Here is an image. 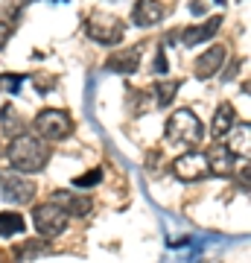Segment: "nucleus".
<instances>
[{"instance_id": "f257e3e1", "label": "nucleus", "mask_w": 251, "mask_h": 263, "mask_svg": "<svg viewBox=\"0 0 251 263\" xmlns=\"http://www.w3.org/2000/svg\"><path fill=\"white\" fill-rule=\"evenodd\" d=\"M6 155H9V164L18 173H41L47 167V161H50V146L38 135L24 132V135H15L12 138Z\"/></svg>"}, {"instance_id": "f03ea898", "label": "nucleus", "mask_w": 251, "mask_h": 263, "mask_svg": "<svg viewBox=\"0 0 251 263\" xmlns=\"http://www.w3.org/2000/svg\"><path fill=\"white\" fill-rule=\"evenodd\" d=\"M205 138V126L190 108H176L167 120V141L181 146H199Z\"/></svg>"}, {"instance_id": "7ed1b4c3", "label": "nucleus", "mask_w": 251, "mask_h": 263, "mask_svg": "<svg viewBox=\"0 0 251 263\" xmlns=\"http://www.w3.org/2000/svg\"><path fill=\"white\" fill-rule=\"evenodd\" d=\"M35 135L41 141L47 143H59L65 141L67 135L73 132V120H70V114L62 111V108H44V111H38L35 117Z\"/></svg>"}, {"instance_id": "20e7f679", "label": "nucleus", "mask_w": 251, "mask_h": 263, "mask_svg": "<svg viewBox=\"0 0 251 263\" xmlns=\"http://www.w3.org/2000/svg\"><path fill=\"white\" fill-rule=\"evenodd\" d=\"M88 29V35L96 41V44H120L123 35H126V27H123V21L117 15H108V12H96L88 18L85 24Z\"/></svg>"}, {"instance_id": "39448f33", "label": "nucleus", "mask_w": 251, "mask_h": 263, "mask_svg": "<svg viewBox=\"0 0 251 263\" xmlns=\"http://www.w3.org/2000/svg\"><path fill=\"white\" fill-rule=\"evenodd\" d=\"M67 219H70V216H67L59 205H53V202L35 205V211H32V222H35L38 237H59V234H65Z\"/></svg>"}, {"instance_id": "423d86ee", "label": "nucleus", "mask_w": 251, "mask_h": 263, "mask_svg": "<svg viewBox=\"0 0 251 263\" xmlns=\"http://www.w3.org/2000/svg\"><path fill=\"white\" fill-rule=\"evenodd\" d=\"M172 176L181 181H202L210 176V170H207V158L202 152H184V155H178L172 161Z\"/></svg>"}, {"instance_id": "0eeeda50", "label": "nucleus", "mask_w": 251, "mask_h": 263, "mask_svg": "<svg viewBox=\"0 0 251 263\" xmlns=\"http://www.w3.org/2000/svg\"><path fill=\"white\" fill-rule=\"evenodd\" d=\"M0 196L6 202H15V205H27L35 196V184L24 179L21 173H6V176H0Z\"/></svg>"}, {"instance_id": "6e6552de", "label": "nucleus", "mask_w": 251, "mask_h": 263, "mask_svg": "<svg viewBox=\"0 0 251 263\" xmlns=\"http://www.w3.org/2000/svg\"><path fill=\"white\" fill-rule=\"evenodd\" d=\"M50 202L59 205L67 216H85L93 208L91 196H82V193H73V190H56V193L50 196Z\"/></svg>"}, {"instance_id": "1a4fd4ad", "label": "nucleus", "mask_w": 251, "mask_h": 263, "mask_svg": "<svg viewBox=\"0 0 251 263\" xmlns=\"http://www.w3.org/2000/svg\"><path fill=\"white\" fill-rule=\"evenodd\" d=\"M225 56H228V50H225L222 44H214V47H207L202 56L196 59L193 73L199 76V79H210V76H216V73H219V67L225 65Z\"/></svg>"}, {"instance_id": "9d476101", "label": "nucleus", "mask_w": 251, "mask_h": 263, "mask_svg": "<svg viewBox=\"0 0 251 263\" xmlns=\"http://www.w3.org/2000/svg\"><path fill=\"white\" fill-rule=\"evenodd\" d=\"M164 15H167V9H164L161 0H138L134 9H131V21H134L138 27H146V29L161 24Z\"/></svg>"}, {"instance_id": "9b49d317", "label": "nucleus", "mask_w": 251, "mask_h": 263, "mask_svg": "<svg viewBox=\"0 0 251 263\" xmlns=\"http://www.w3.org/2000/svg\"><path fill=\"white\" fill-rule=\"evenodd\" d=\"M222 27V18L219 15H210L205 24H196V27H187L181 32V41H184L187 47H193V44H205L210 38H216V29Z\"/></svg>"}, {"instance_id": "f8f14e48", "label": "nucleus", "mask_w": 251, "mask_h": 263, "mask_svg": "<svg viewBox=\"0 0 251 263\" xmlns=\"http://www.w3.org/2000/svg\"><path fill=\"white\" fill-rule=\"evenodd\" d=\"M205 158H207V170L216 173V176H231L234 167H237V155H231L228 146H214Z\"/></svg>"}, {"instance_id": "ddd939ff", "label": "nucleus", "mask_w": 251, "mask_h": 263, "mask_svg": "<svg viewBox=\"0 0 251 263\" xmlns=\"http://www.w3.org/2000/svg\"><path fill=\"white\" fill-rule=\"evenodd\" d=\"M138 67H140V50L138 47H129V50H123V53H114V56L108 59V70H114V73L129 76V73H134Z\"/></svg>"}, {"instance_id": "4468645a", "label": "nucleus", "mask_w": 251, "mask_h": 263, "mask_svg": "<svg viewBox=\"0 0 251 263\" xmlns=\"http://www.w3.org/2000/svg\"><path fill=\"white\" fill-rule=\"evenodd\" d=\"M248 123H240V126H231V132L225 135L228 138V152L231 155H248V149H251V135H248Z\"/></svg>"}, {"instance_id": "2eb2a0df", "label": "nucleus", "mask_w": 251, "mask_h": 263, "mask_svg": "<svg viewBox=\"0 0 251 263\" xmlns=\"http://www.w3.org/2000/svg\"><path fill=\"white\" fill-rule=\"evenodd\" d=\"M234 120H237V114H234L231 103H222L219 108H216V114H214V123H210V135H214V141H222L225 135L231 132Z\"/></svg>"}, {"instance_id": "dca6fc26", "label": "nucleus", "mask_w": 251, "mask_h": 263, "mask_svg": "<svg viewBox=\"0 0 251 263\" xmlns=\"http://www.w3.org/2000/svg\"><path fill=\"white\" fill-rule=\"evenodd\" d=\"M24 228H27V222H24L21 214H15V211H3L0 214V237H15Z\"/></svg>"}, {"instance_id": "f3484780", "label": "nucleus", "mask_w": 251, "mask_h": 263, "mask_svg": "<svg viewBox=\"0 0 251 263\" xmlns=\"http://www.w3.org/2000/svg\"><path fill=\"white\" fill-rule=\"evenodd\" d=\"M47 252H50L47 237H41V240H27V243L18 246V254L24 260H35V257H41V254H47Z\"/></svg>"}, {"instance_id": "a211bd4d", "label": "nucleus", "mask_w": 251, "mask_h": 263, "mask_svg": "<svg viewBox=\"0 0 251 263\" xmlns=\"http://www.w3.org/2000/svg\"><path fill=\"white\" fill-rule=\"evenodd\" d=\"M178 94V82H158L155 85V100H158L161 108H169V103L176 100Z\"/></svg>"}, {"instance_id": "6ab92c4d", "label": "nucleus", "mask_w": 251, "mask_h": 263, "mask_svg": "<svg viewBox=\"0 0 251 263\" xmlns=\"http://www.w3.org/2000/svg\"><path fill=\"white\" fill-rule=\"evenodd\" d=\"M0 123H3L6 132L21 129V117H18V111H15V105H3V108H0Z\"/></svg>"}, {"instance_id": "aec40b11", "label": "nucleus", "mask_w": 251, "mask_h": 263, "mask_svg": "<svg viewBox=\"0 0 251 263\" xmlns=\"http://www.w3.org/2000/svg\"><path fill=\"white\" fill-rule=\"evenodd\" d=\"M100 181H103V170L96 167V170H88L79 179H73V184L76 187H93V184H100Z\"/></svg>"}, {"instance_id": "412c9836", "label": "nucleus", "mask_w": 251, "mask_h": 263, "mask_svg": "<svg viewBox=\"0 0 251 263\" xmlns=\"http://www.w3.org/2000/svg\"><path fill=\"white\" fill-rule=\"evenodd\" d=\"M21 82H24V76H6V73H0V91H3V88H9V91H18Z\"/></svg>"}, {"instance_id": "4be33fe9", "label": "nucleus", "mask_w": 251, "mask_h": 263, "mask_svg": "<svg viewBox=\"0 0 251 263\" xmlns=\"http://www.w3.org/2000/svg\"><path fill=\"white\" fill-rule=\"evenodd\" d=\"M167 70V56H164V50L155 53V73H164Z\"/></svg>"}, {"instance_id": "5701e85b", "label": "nucleus", "mask_w": 251, "mask_h": 263, "mask_svg": "<svg viewBox=\"0 0 251 263\" xmlns=\"http://www.w3.org/2000/svg\"><path fill=\"white\" fill-rule=\"evenodd\" d=\"M9 35H12V29L6 27V24H0V47H6V41H9Z\"/></svg>"}]
</instances>
